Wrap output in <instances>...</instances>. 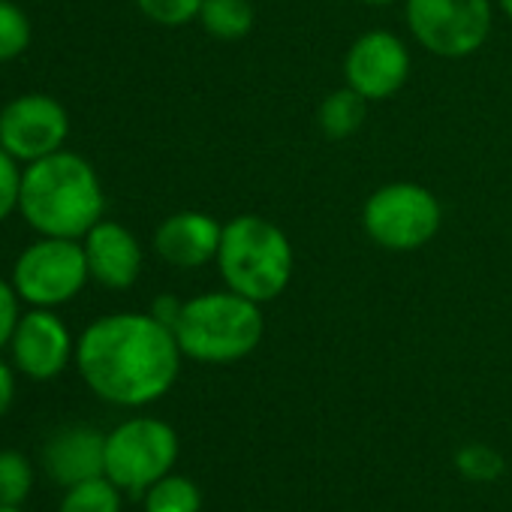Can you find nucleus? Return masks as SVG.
I'll return each mask as SVG.
<instances>
[{"mask_svg": "<svg viewBox=\"0 0 512 512\" xmlns=\"http://www.w3.org/2000/svg\"><path fill=\"white\" fill-rule=\"evenodd\" d=\"M175 332L148 311H118L94 320L76 338V368L85 386L115 407L160 401L181 374Z\"/></svg>", "mask_w": 512, "mask_h": 512, "instance_id": "obj_1", "label": "nucleus"}, {"mask_svg": "<svg viewBox=\"0 0 512 512\" xmlns=\"http://www.w3.org/2000/svg\"><path fill=\"white\" fill-rule=\"evenodd\" d=\"M106 211L97 169L73 151H55L22 169L19 214L40 235L85 238Z\"/></svg>", "mask_w": 512, "mask_h": 512, "instance_id": "obj_2", "label": "nucleus"}, {"mask_svg": "<svg viewBox=\"0 0 512 512\" xmlns=\"http://www.w3.org/2000/svg\"><path fill=\"white\" fill-rule=\"evenodd\" d=\"M214 266L226 290L256 305H269L293 284L296 250L275 220L263 214H235L223 223Z\"/></svg>", "mask_w": 512, "mask_h": 512, "instance_id": "obj_3", "label": "nucleus"}, {"mask_svg": "<svg viewBox=\"0 0 512 512\" xmlns=\"http://www.w3.org/2000/svg\"><path fill=\"white\" fill-rule=\"evenodd\" d=\"M172 332L184 359L199 365H235L263 344L266 317L263 305L223 287L184 299Z\"/></svg>", "mask_w": 512, "mask_h": 512, "instance_id": "obj_4", "label": "nucleus"}, {"mask_svg": "<svg viewBox=\"0 0 512 512\" xmlns=\"http://www.w3.org/2000/svg\"><path fill=\"white\" fill-rule=\"evenodd\" d=\"M443 205L437 193L419 181L380 184L362 205L365 235L389 253H413L437 238Z\"/></svg>", "mask_w": 512, "mask_h": 512, "instance_id": "obj_5", "label": "nucleus"}, {"mask_svg": "<svg viewBox=\"0 0 512 512\" xmlns=\"http://www.w3.org/2000/svg\"><path fill=\"white\" fill-rule=\"evenodd\" d=\"M404 22L428 55L461 61L488 43L494 0H404Z\"/></svg>", "mask_w": 512, "mask_h": 512, "instance_id": "obj_6", "label": "nucleus"}, {"mask_svg": "<svg viewBox=\"0 0 512 512\" xmlns=\"http://www.w3.org/2000/svg\"><path fill=\"white\" fill-rule=\"evenodd\" d=\"M181 443L169 422L133 416L106 434V476L127 494H145L157 479L172 473Z\"/></svg>", "mask_w": 512, "mask_h": 512, "instance_id": "obj_7", "label": "nucleus"}, {"mask_svg": "<svg viewBox=\"0 0 512 512\" xmlns=\"http://www.w3.org/2000/svg\"><path fill=\"white\" fill-rule=\"evenodd\" d=\"M10 281L31 308H61L91 281L85 244L79 238L40 235L19 253Z\"/></svg>", "mask_w": 512, "mask_h": 512, "instance_id": "obj_8", "label": "nucleus"}, {"mask_svg": "<svg viewBox=\"0 0 512 512\" xmlns=\"http://www.w3.org/2000/svg\"><path fill=\"white\" fill-rule=\"evenodd\" d=\"M70 115L52 94H22L0 109V148L19 163L43 160L64 148Z\"/></svg>", "mask_w": 512, "mask_h": 512, "instance_id": "obj_9", "label": "nucleus"}, {"mask_svg": "<svg viewBox=\"0 0 512 512\" xmlns=\"http://www.w3.org/2000/svg\"><path fill=\"white\" fill-rule=\"evenodd\" d=\"M410 73V46L383 28L359 34L344 55V85H350L368 103L392 100L410 82Z\"/></svg>", "mask_w": 512, "mask_h": 512, "instance_id": "obj_10", "label": "nucleus"}, {"mask_svg": "<svg viewBox=\"0 0 512 512\" xmlns=\"http://www.w3.org/2000/svg\"><path fill=\"white\" fill-rule=\"evenodd\" d=\"M10 350L16 371L37 383L61 377L67 365L76 362V341L55 308H31L22 314Z\"/></svg>", "mask_w": 512, "mask_h": 512, "instance_id": "obj_11", "label": "nucleus"}, {"mask_svg": "<svg viewBox=\"0 0 512 512\" xmlns=\"http://www.w3.org/2000/svg\"><path fill=\"white\" fill-rule=\"evenodd\" d=\"M223 223L208 211H175L154 229V253L178 272H196L217 260Z\"/></svg>", "mask_w": 512, "mask_h": 512, "instance_id": "obj_12", "label": "nucleus"}, {"mask_svg": "<svg viewBox=\"0 0 512 512\" xmlns=\"http://www.w3.org/2000/svg\"><path fill=\"white\" fill-rule=\"evenodd\" d=\"M85 256H88V272L91 281L106 290H130L142 278L145 253L133 229H127L118 220H100L85 238Z\"/></svg>", "mask_w": 512, "mask_h": 512, "instance_id": "obj_13", "label": "nucleus"}, {"mask_svg": "<svg viewBox=\"0 0 512 512\" xmlns=\"http://www.w3.org/2000/svg\"><path fill=\"white\" fill-rule=\"evenodd\" d=\"M43 464L46 473L64 488L106 476V434L91 425H67L49 437Z\"/></svg>", "mask_w": 512, "mask_h": 512, "instance_id": "obj_14", "label": "nucleus"}, {"mask_svg": "<svg viewBox=\"0 0 512 512\" xmlns=\"http://www.w3.org/2000/svg\"><path fill=\"white\" fill-rule=\"evenodd\" d=\"M368 100L362 94H356L350 85L335 88L323 97L320 109H317V124L323 130V136L341 142L350 139L362 130L365 118H368Z\"/></svg>", "mask_w": 512, "mask_h": 512, "instance_id": "obj_15", "label": "nucleus"}, {"mask_svg": "<svg viewBox=\"0 0 512 512\" xmlns=\"http://www.w3.org/2000/svg\"><path fill=\"white\" fill-rule=\"evenodd\" d=\"M196 22L214 40L238 43L253 31L256 13H253L250 0H202V10H199Z\"/></svg>", "mask_w": 512, "mask_h": 512, "instance_id": "obj_16", "label": "nucleus"}, {"mask_svg": "<svg viewBox=\"0 0 512 512\" xmlns=\"http://www.w3.org/2000/svg\"><path fill=\"white\" fill-rule=\"evenodd\" d=\"M142 497H145V512H199L202 509L199 485L181 473H166Z\"/></svg>", "mask_w": 512, "mask_h": 512, "instance_id": "obj_17", "label": "nucleus"}, {"mask_svg": "<svg viewBox=\"0 0 512 512\" xmlns=\"http://www.w3.org/2000/svg\"><path fill=\"white\" fill-rule=\"evenodd\" d=\"M124 491L109 476L76 482L64 491L58 512H121Z\"/></svg>", "mask_w": 512, "mask_h": 512, "instance_id": "obj_18", "label": "nucleus"}, {"mask_svg": "<svg viewBox=\"0 0 512 512\" xmlns=\"http://www.w3.org/2000/svg\"><path fill=\"white\" fill-rule=\"evenodd\" d=\"M34 464L19 449H0V503L22 506L34 491Z\"/></svg>", "mask_w": 512, "mask_h": 512, "instance_id": "obj_19", "label": "nucleus"}, {"mask_svg": "<svg viewBox=\"0 0 512 512\" xmlns=\"http://www.w3.org/2000/svg\"><path fill=\"white\" fill-rule=\"evenodd\" d=\"M31 19L28 13L13 4V0H0V64L16 61L31 46Z\"/></svg>", "mask_w": 512, "mask_h": 512, "instance_id": "obj_20", "label": "nucleus"}, {"mask_svg": "<svg viewBox=\"0 0 512 512\" xmlns=\"http://www.w3.org/2000/svg\"><path fill=\"white\" fill-rule=\"evenodd\" d=\"M136 7L160 28H184L199 19L202 0H136Z\"/></svg>", "mask_w": 512, "mask_h": 512, "instance_id": "obj_21", "label": "nucleus"}, {"mask_svg": "<svg viewBox=\"0 0 512 512\" xmlns=\"http://www.w3.org/2000/svg\"><path fill=\"white\" fill-rule=\"evenodd\" d=\"M455 464L461 470V476L473 479V482H491L503 473V458L500 452H494L485 443H467L455 452Z\"/></svg>", "mask_w": 512, "mask_h": 512, "instance_id": "obj_22", "label": "nucleus"}, {"mask_svg": "<svg viewBox=\"0 0 512 512\" xmlns=\"http://www.w3.org/2000/svg\"><path fill=\"white\" fill-rule=\"evenodd\" d=\"M19 193H22L19 160L0 148V223L10 220L19 211Z\"/></svg>", "mask_w": 512, "mask_h": 512, "instance_id": "obj_23", "label": "nucleus"}, {"mask_svg": "<svg viewBox=\"0 0 512 512\" xmlns=\"http://www.w3.org/2000/svg\"><path fill=\"white\" fill-rule=\"evenodd\" d=\"M19 293L13 287V281H4L0 278V350L10 347L13 335H16V326L22 320V308H19Z\"/></svg>", "mask_w": 512, "mask_h": 512, "instance_id": "obj_24", "label": "nucleus"}, {"mask_svg": "<svg viewBox=\"0 0 512 512\" xmlns=\"http://www.w3.org/2000/svg\"><path fill=\"white\" fill-rule=\"evenodd\" d=\"M181 308H184V299H175L172 293H163V296H157L154 302H151V317H157L163 326H175V320H178V314H181Z\"/></svg>", "mask_w": 512, "mask_h": 512, "instance_id": "obj_25", "label": "nucleus"}, {"mask_svg": "<svg viewBox=\"0 0 512 512\" xmlns=\"http://www.w3.org/2000/svg\"><path fill=\"white\" fill-rule=\"evenodd\" d=\"M16 401V371L0 359V416H7Z\"/></svg>", "mask_w": 512, "mask_h": 512, "instance_id": "obj_26", "label": "nucleus"}, {"mask_svg": "<svg viewBox=\"0 0 512 512\" xmlns=\"http://www.w3.org/2000/svg\"><path fill=\"white\" fill-rule=\"evenodd\" d=\"M365 7H392V4H404V0H359Z\"/></svg>", "mask_w": 512, "mask_h": 512, "instance_id": "obj_27", "label": "nucleus"}, {"mask_svg": "<svg viewBox=\"0 0 512 512\" xmlns=\"http://www.w3.org/2000/svg\"><path fill=\"white\" fill-rule=\"evenodd\" d=\"M494 7H497V10L512 22V0H494Z\"/></svg>", "mask_w": 512, "mask_h": 512, "instance_id": "obj_28", "label": "nucleus"}, {"mask_svg": "<svg viewBox=\"0 0 512 512\" xmlns=\"http://www.w3.org/2000/svg\"><path fill=\"white\" fill-rule=\"evenodd\" d=\"M0 512H25L22 506H4V503H0Z\"/></svg>", "mask_w": 512, "mask_h": 512, "instance_id": "obj_29", "label": "nucleus"}]
</instances>
